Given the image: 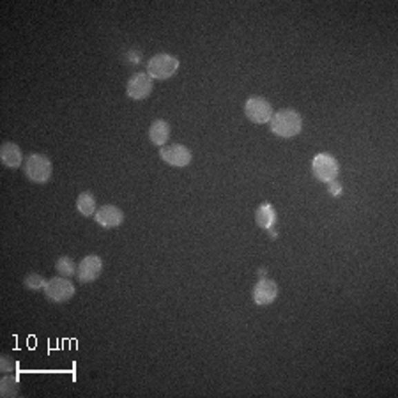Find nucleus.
<instances>
[{"label":"nucleus","instance_id":"obj_4","mask_svg":"<svg viewBox=\"0 0 398 398\" xmlns=\"http://www.w3.org/2000/svg\"><path fill=\"white\" fill-rule=\"evenodd\" d=\"M312 172L317 181L324 184H331L333 181H337L338 174H340V163L333 155L321 152V155L313 158Z\"/></svg>","mask_w":398,"mask_h":398},{"label":"nucleus","instance_id":"obj_19","mask_svg":"<svg viewBox=\"0 0 398 398\" xmlns=\"http://www.w3.org/2000/svg\"><path fill=\"white\" fill-rule=\"evenodd\" d=\"M14 368H17V361H14L11 356L4 354V356L0 358V370H2V372H6V374H11Z\"/></svg>","mask_w":398,"mask_h":398},{"label":"nucleus","instance_id":"obj_11","mask_svg":"<svg viewBox=\"0 0 398 398\" xmlns=\"http://www.w3.org/2000/svg\"><path fill=\"white\" fill-rule=\"evenodd\" d=\"M96 223L101 225L103 228H117L121 227L122 221H124V212L122 209H119L117 206H112V203H106L96 211L94 215Z\"/></svg>","mask_w":398,"mask_h":398},{"label":"nucleus","instance_id":"obj_12","mask_svg":"<svg viewBox=\"0 0 398 398\" xmlns=\"http://www.w3.org/2000/svg\"><path fill=\"white\" fill-rule=\"evenodd\" d=\"M0 161L8 168H18L23 161V152L14 142H6L0 147Z\"/></svg>","mask_w":398,"mask_h":398},{"label":"nucleus","instance_id":"obj_3","mask_svg":"<svg viewBox=\"0 0 398 398\" xmlns=\"http://www.w3.org/2000/svg\"><path fill=\"white\" fill-rule=\"evenodd\" d=\"M25 177L34 184H45L52 177L53 165L46 155H30L23 165Z\"/></svg>","mask_w":398,"mask_h":398},{"label":"nucleus","instance_id":"obj_10","mask_svg":"<svg viewBox=\"0 0 398 398\" xmlns=\"http://www.w3.org/2000/svg\"><path fill=\"white\" fill-rule=\"evenodd\" d=\"M253 303L259 306H268L271 303H275L278 297V285L277 281L271 280V278H260L259 281L253 287Z\"/></svg>","mask_w":398,"mask_h":398},{"label":"nucleus","instance_id":"obj_7","mask_svg":"<svg viewBox=\"0 0 398 398\" xmlns=\"http://www.w3.org/2000/svg\"><path fill=\"white\" fill-rule=\"evenodd\" d=\"M152 87H155V81L152 78L147 74V71H140V73H135L133 77L128 80L126 86V94L128 98L135 99V101H142V99L149 98L150 92H152Z\"/></svg>","mask_w":398,"mask_h":398},{"label":"nucleus","instance_id":"obj_9","mask_svg":"<svg viewBox=\"0 0 398 398\" xmlns=\"http://www.w3.org/2000/svg\"><path fill=\"white\" fill-rule=\"evenodd\" d=\"M103 272V260L98 255H87L80 260L77 268V278L80 283H92Z\"/></svg>","mask_w":398,"mask_h":398},{"label":"nucleus","instance_id":"obj_8","mask_svg":"<svg viewBox=\"0 0 398 398\" xmlns=\"http://www.w3.org/2000/svg\"><path fill=\"white\" fill-rule=\"evenodd\" d=\"M159 158L165 163H168V165H172V167L184 168L190 165L193 156H191V150L186 146L170 143V146H163L159 149Z\"/></svg>","mask_w":398,"mask_h":398},{"label":"nucleus","instance_id":"obj_13","mask_svg":"<svg viewBox=\"0 0 398 398\" xmlns=\"http://www.w3.org/2000/svg\"><path fill=\"white\" fill-rule=\"evenodd\" d=\"M170 139V124L165 119H156L149 128V140L155 146L163 147Z\"/></svg>","mask_w":398,"mask_h":398},{"label":"nucleus","instance_id":"obj_14","mask_svg":"<svg viewBox=\"0 0 398 398\" xmlns=\"http://www.w3.org/2000/svg\"><path fill=\"white\" fill-rule=\"evenodd\" d=\"M277 218H278L277 209H275L272 203L264 202V203H260L259 208H257L255 221L260 228H264V230H271V228L275 227V223H277Z\"/></svg>","mask_w":398,"mask_h":398},{"label":"nucleus","instance_id":"obj_2","mask_svg":"<svg viewBox=\"0 0 398 398\" xmlns=\"http://www.w3.org/2000/svg\"><path fill=\"white\" fill-rule=\"evenodd\" d=\"M179 71V59L170 53H158L147 62V74L152 80H168Z\"/></svg>","mask_w":398,"mask_h":398},{"label":"nucleus","instance_id":"obj_5","mask_svg":"<svg viewBox=\"0 0 398 398\" xmlns=\"http://www.w3.org/2000/svg\"><path fill=\"white\" fill-rule=\"evenodd\" d=\"M74 292H77L74 285L64 277L50 278L45 285V296L52 303H68L70 299H73Z\"/></svg>","mask_w":398,"mask_h":398},{"label":"nucleus","instance_id":"obj_1","mask_svg":"<svg viewBox=\"0 0 398 398\" xmlns=\"http://www.w3.org/2000/svg\"><path fill=\"white\" fill-rule=\"evenodd\" d=\"M271 131L280 139H294L303 131V117L294 108H281L271 117Z\"/></svg>","mask_w":398,"mask_h":398},{"label":"nucleus","instance_id":"obj_15","mask_svg":"<svg viewBox=\"0 0 398 398\" xmlns=\"http://www.w3.org/2000/svg\"><path fill=\"white\" fill-rule=\"evenodd\" d=\"M77 209L81 216H94L96 215V197L90 193V191H81L77 199Z\"/></svg>","mask_w":398,"mask_h":398},{"label":"nucleus","instance_id":"obj_18","mask_svg":"<svg viewBox=\"0 0 398 398\" xmlns=\"http://www.w3.org/2000/svg\"><path fill=\"white\" fill-rule=\"evenodd\" d=\"M46 281L48 280H45V277H41V275H37V272H30V275L25 277L23 285H25V289H29V290H41V289H45Z\"/></svg>","mask_w":398,"mask_h":398},{"label":"nucleus","instance_id":"obj_17","mask_svg":"<svg viewBox=\"0 0 398 398\" xmlns=\"http://www.w3.org/2000/svg\"><path fill=\"white\" fill-rule=\"evenodd\" d=\"M77 268L78 266L74 264L73 259H70V257H61V259L55 262V269H57L59 277H64V278H71L77 275Z\"/></svg>","mask_w":398,"mask_h":398},{"label":"nucleus","instance_id":"obj_6","mask_svg":"<svg viewBox=\"0 0 398 398\" xmlns=\"http://www.w3.org/2000/svg\"><path fill=\"white\" fill-rule=\"evenodd\" d=\"M244 115L255 124H266L272 117V106L262 96H252L244 103Z\"/></svg>","mask_w":398,"mask_h":398},{"label":"nucleus","instance_id":"obj_16","mask_svg":"<svg viewBox=\"0 0 398 398\" xmlns=\"http://www.w3.org/2000/svg\"><path fill=\"white\" fill-rule=\"evenodd\" d=\"M18 391H20V382H18L17 377H12V375L2 377V382H0V393H2V397L4 398L17 397Z\"/></svg>","mask_w":398,"mask_h":398}]
</instances>
